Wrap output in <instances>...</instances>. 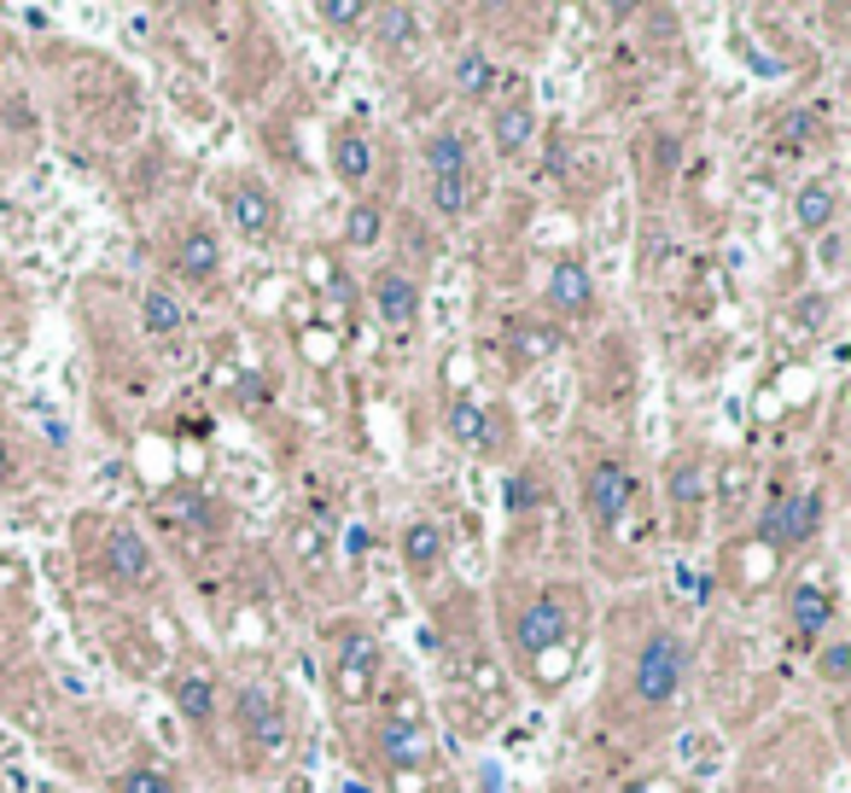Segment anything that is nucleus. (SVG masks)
Masks as SVG:
<instances>
[{
    "label": "nucleus",
    "mask_w": 851,
    "mask_h": 793,
    "mask_svg": "<svg viewBox=\"0 0 851 793\" xmlns=\"http://www.w3.org/2000/svg\"><path fill=\"white\" fill-rule=\"evenodd\" d=\"M846 671H851V642H834V648H823V683H834V688H840V683H846Z\"/></svg>",
    "instance_id": "bb28decb"
},
{
    "label": "nucleus",
    "mask_w": 851,
    "mask_h": 793,
    "mask_svg": "<svg viewBox=\"0 0 851 793\" xmlns=\"http://www.w3.org/2000/svg\"><path fill=\"white\" fill-rule=\"evenodd\" d=\"M333 170L345 176V181H368V170H373V146H368L356 129H338V134H333Z\"/></svg>",
    "instance_id": "f3484780"
},
{
    "label": "nucleus",
    "mask_w": 851,
    "mask_h": 793,
    "mask_svg": "<svg viewBox=\"0 0 851 793\" xmlns=\"http://www.w3.org/2000/svg\"><path fill=\"white\" fill-rule=\"evenodd\" d=\"M240 730L257 741V747H268V753L286 741V718H280V706H275V695H268L263 683H240Z\"/></svg>",
    "instance_id": "0eeeda50"
},
{
    "label": "nucleus",
    "mask_w": 851,
    "mask_h": 793,
    "mask_svg": "<svg viewBox=\"0 0 851 793\" xmlns=\"http://www.w3.org/2000/svg\"><path fill=\"white\" fill-rule=\"evenodd\" d=\"M444 426H450V437L455 444H467V449H479V455H496V414H490V402H479V397H455L450 402V414H444Z\"/></svg>",
    "instance_id": "6e6552de"
},
{
    "label": "nucleus",
    "mask_w": 851,
    "mask_h": 793,
    "mask_svg": "<svg viewBox=\"0 0 851 793\" xmlns=\"http://www.w3.org/2000/svg\"><path fill=\"white\" fill-rule=\"evenodd\" d=\"M630 472L619 467V461H595L589 467V484H584V496H589V519H595V531H619V519H624V508H630Z\"/></svg>",
    "instance_id": "39448f33"
},
{
    "label": "nucleus",
    "mask_w": 851,
    "mask_h": 793,
    "mask_svg": "<svg viewBox=\"0 0 851 793\" xmlns=\"http://www.w3.org/2000/svg\"><path fill=\"white\" fill-rule=\"evenodd\" d=\"M828 618H834V601H828V589L823 584H793V596H788V624H793V636L799 642H816V636L828 630Z\"/></svg>",
    "instance_id": "f8f14e48"
},
{
    "label": "nucleus",
    "mask_w": 851,
    "mask_h": 793,
    "mask_svg": "<svg viewBox=\"0 0 851 793\" xmlns=\"http://www.w3.org/2000/svg\"><path fill=\"white\" fill-rule=\"evenodd\" d=\"M572 624H577V596L566 601V596H554V589H542V596H531L525 606L507 613V642H514V653L525 665H537L542 653L572 642Z\"/></svg>",
    "instance_id": "f257e3e1"
},
{
    "label": "nucleus",
    "mask_w": 851,
    "mask_h": 793,
    "mask_svg": "<svg viewBox=\"0 0 851 793\" xmlns=\"http://www.w3.org/2000/svg\"><path fill=\"white\" fill-rule=\"evenodd\" d=\"M380 36L397 41V47L415 41V12H408V7H385V12H380Z\"/></svg>",
    "instance_id": "a878e982"
},
{
    "label": "nucleus",
    "mask_w": 851,
    "mask_h": 793,
    "mask_svg": "<svg viewBox=\"0 0 851 793\" xmlns=\"http://www.w3.org/2000/svg\"><path fill=\"white\" fill-rule=\"evenodd\" d=\"M816 526H823V491H793V496H776L758 519V537L776 549H799L811 543Z\"/></svg>",
    "instance_id": "20e7f679"
},
{
    "label": "nucleus",
    "mask_w": 851,
    "mask_h": 793,
    "mask_svg": "<svg viewBox=\"0 0 851 793\" xmlns=\"http://www.w3.org/2000/svg\"><path fill=\"white\" fill-rule=\"evenodd\" d=\"M169 688H176V706H181V712L193 718V723H204V718H211V700H216V688H211V677H204V671H181V677L169 683Z\"/></svg>",
    "instance_id": "6ab92c4d"
},
{
    "label": "nucleus",
    "mask_w": 851,
    "mask_h": 793,
    "mask_svg": "<svg viewBox=\"0 0 851 793\" xmlns=\"http://www.w3.org/2000/svg\"><path fill=\"white\" fill-rule=\"evenodd\" d=\"M531 502H537V479H525V472H514V479H507V508H531Z\"/></svg>",
    "instance_id": "c85d7f7f"
},
{
    "label": "nucleus",
    "mask_w": 851,
    "mask_h": 793,
    "mask_svg": "<svg viewBox=\"0 0 851 793\" xmlns=\"http://www.w3.org/2000/svg\"><path fill=\"white\" fill-rule=\"evenodd\" d=\"M531 106H525V99H514V106H502L496 111V152H507V158H514V152H525V141H531Z\"/></svg>",
    "instance_id": "a211bd4d"
},
{
    "label": "nucleus",
    "mask_w": 851,
    "mask_h": 793,
    "mask_svg": "<svg viewBox=\"0 0 851 793\" xmlns=\"http://www.w3.org/2000/svg\"><path fill=\"white\" fill-rule=\"evenodd\" d=\"M117 793H176V782H169L158 765H141V770H129L123 782H117Z\"/></svg>",
    "instance_id": "393cba45"
},
{
    "label": "nucleus",
    "mask_w": 851,
    "mask_h": 793,
    "mask_svg": "<svg viewBox=\"0 0 851 793\" xmlns=\"http://www.w3.org/2000/svg\"><path fill=\"white\" fill-rule=\"evenodd\" d=\"M490 82H496V64H490L484 53H467L462 64H455V88L462 94H490Z\"/></svg>",
    "instance_id": "412c9836"
},
{
    "label": "nucleus",
    "mask_w": 851,
    "mask_h": 793,
    "mask_svg": "<svg viewBox=\"0 0 851 793\" xmlns=\"http://www.w3.org/2000/svg\"><path fill=\"white\" fill-rule=\"evenodd\" d=\"M793 216H799V228H805V233L828 228V216H834V188H828V181H811V188L793 199Z\"/></svg>",
    "instance_id": "aec40b11"
},
{
    "label": "nucleus",
    "mask_w": 851,
    "mask_h": 793,
    "mask_svg": "<svg viewBox=\"0 0 851 793\" xmlns=\"http://www.w3.org/2000/svg\"><path fill=\"white\" fill-rule=\"evenodd\" d=\"M549 303L560 315H589L595 310V280L577 257H560L554 275H549Z\"/></svg>",
    "instance_id": "9b49d317"
},
{
    "label": "nucleus",
    "mask_w": 851,
    "mask_h": 793,
    "mask_svg": "<svg viewBox=\"0 0 851 793\" xmlns=\"http://www.w3.org/2000/svg\"><path fill=\"white\" fill-rule=\"evenodd\" d=\"M176 275L193 280V286H211L216 275H223V245H216V233L193 228L187 240L176 245Z\"/></svg>",
    "instance_id": "ddd939ff"
},
{
    "label": "nucleus",
    "mask_w": 851,
    "mask_h": 793,
    "mask_svg": "<svg viewBox=\"0 0 851 793\" xmlns=\"http://www.w3.org/2000/svg\"><path fill=\"white\" fill-rule=\"evenodd\" d=\"M106 572H111V578H123V584H141L146 572H152V549L129 526H117L106 537Z\"/></svg>",
    "instance_id": "4468645a"
},
{
    "label": "nucleus",
    "mask_w": 851,
    "mask_h": 793,
    "mask_svg": "<svg viewBox=\"0 0 851 793\" xmlns=\"http://www.w3.org/2000/svg\"><path fill=\"white\" fill-rule=\"evenodd\" d=\"M321 19H327V24H362L368 7H356V0H327V7H321Z\"/></svg>",
    "instance_id": "cd10ccee"
},
{
    "label": "nucleus",
    "mask_w": 851,
    "mask_h": 793,
    "mask_svg": "<svg viewBox=\"0 0 851 793\" xmlns=\"http://www.w3.org/2000/svg\"><path fill=\"white\" fill-rule=\"evenodd\" d=\"M7 479H12V449L0 444V484H7Z\"/></svg>",
    "instance_id": "473e14b6"
},
{
    "label": "nucleus",
    "mask_w": 851,
    "mask_h": 793,
    "mask_svg": "<svg viewBox=\"0 0 851 793\" xmlns=\"http://www.w3.org/2000/svg\"><path fill=\"white\" fill-rule=\"evenodd\" d=\"M811 123H816V117H805V111H793V117H788V141H811V134H816Z\"/></svg>",
    "instance_id": "7c9ffc66"
},
{
    "label": "nucleus",
    "mask_w": 851,
    "mask_h": 793,
    "mask_svg": "<svg viewBox=\"0 0 851 793\" xmlns=\"http://www.w3.org/2000/svg\"><path fill=\"white\" fill-rule=\"evenodd\" d=\"M432 793H455V788H450V782H432Z\"/></svg>",
    "instance_id": "72a5a7b5"
},
{
    "label": "nucleus",
    "mask_w": 851,
    "mask_h": 793,
    "mask_svg": "<svg viewBox=\"0 0 851 793\" xmlns=\"http://www.w3.org/2000/svg\"><path fill=\"white\" fill-rule=\"evenodd\" d=\"M723 491H729L723 502H741V491H746V472H741V467H729V472H723Z\"/></svg>",
    "instance_id": "2f4dec72"
},
{
    "label": "nucleus",
    "mask_w": 851,
    "mask_h": 793,
    "mask_svg": "<svg viewBox=\"0 0 851 793\" xmlns=\"http://www.w3.org/2000/svg\"><path fill=\"white\" fill-rule=\"evenodd\" d=\"M683 665H688V648L676 630H654L648 642H642L636 665H630V688H636L642 706H666L676 695V683H683Z\"/></svg>",
    "instance_id": "f03ea898"
},
{
    "label": "nucleus",
    "mask_w": 851,
    "mask_h": 793,
    "mask_svg": "<svg viewBox=\"0 0 851 793\" xmlns=\"http://www.w3.org/2000/svg\"><path fill=\"white\" fill-rule=\"evenodd\" d=\"M420 310V286L403 275V268H380L373 275V315H380L385 327H408Z\"/></svg>",
    "instance_id": "1a4fd4ad"
},
{
    "label": "nucleus",
    "mask_w": 851,
    "mask_h": 793,
    "mask_svg": "<svg viewBox=\"0 0 851 793\" xmlns=\"http://www.w3.org/2000/svg\"><path fill=\"white\" fill-rule=\"evenodd\" d=\"M373 683H380V642H373V630H362V624L333 630V695L356 706L373 695Z\"/></svg>",
    "instance_id": "7ed1b4c3"
},
{
    "label": "nucleus",
    "mask_w": 851,
    "mask_h": 793,
    "mask_svg": "<svg viewBox=\"0 0 851 793\" xmlns=\"http://www.w3.org/2000/svg\"><path fill=\"white\" fill-rule=\"evenodd\" d=\"M181 322H187V315H181L176 298H169V292H146V327L152 333H176Z\"/></svg>",
    "instance_id": "5701e85b"
},
{
    "label": "nucleus",
    "mask_w": 851,
    "mask_h": 793,
    "mask_svg": "<svg viewBox=\"0 0 851 793\" xmlns=\"http://www.w3.org/2000/svg\"><path fill=\"white\" fill-rule=\"evenodd\" d=\"M537 350H554V333H519L514 362H537Z\"/></svg>",
    "instance_id": "c756f323"
},
{
    "label": "nucleus",
    "mask_w": 851,
    "mask_h": 793,
    "mask_svg": "<svg viewBox=\"0 0 851 793\" xmlns=\"http://www.w3.org/2000/svg\"><path fill=\"white\" fill-rule=\"evenodd\" d=\"M380 753H385L391 770H432L438 765L432 735H425L420 723H397V718L380 723Z\"/></svg>",
    "instance_id": "423d86ee"
},
{
    "label": "nucleus",
    "mask_w": 851,
    "mask_h": 793,
    "mask_svg": "<svg viewBox=\"0 0 851 793\" xmlns=\"http://www.w3.org/2000/svg\"><path fill=\"white\" fill-rule=\"evenodd\" d=\"M425 170L432 176H472V152L462 129H438L425 134Z\"/></svg>",
    "instance_id": "2eb2a0df"
},
{
    "label": "nucleus",
    "mask_w": 851,
    "mask_h": 793,
    "mask_svg": "<svg viewBox=\"0 0 851 793\" xmlns=\"http://www.w3.org/2000/svg\"><path fill=\"white\" fill-rule=\"evenodd\" d=\"M671 496L683 502V508H694V502L706 496V467H700V461H683V467H676V472H671Z\"/></svg>",
    "instance_id": "4be33fe9"
},
{
    "label": "nucleus",
    "mask_w": 851,
    "mask_h": 793,
    "mask_svg": "<svg viewBox=\"0 0 851 793\" xmlns=\"http://www.w3.org/2000/svg\"><path fill=\"white\" fill-rule=\"evenodd\" d=\"M403 561H408V572H438L444 566V531L432 526V519H415V526L403 531Z\"/></svg>",
    "instance_id": "dca6fc26"
},
{
    "label": "nucleus",
    "mask_w": 851,
    "mask_h": 793,
    "mask_svg": "<svg viewBox=\"0 0 851 793\" xmlns=\"http://www.w3.org/2000/svg\"><path fill=\"white\" fill-rule=\"evenodd\" d=\"M380 228H385V211L380 205H356L350 211V245H373V240H380Z\"/></svg>",
    "instance_id": "b1692460"
},
{
    "label": "nucleus",
    "mask_w": 851,
    "mask_h": 793,
    "mask_svg": "<svg viewBox=\"0 0 851 793\" xmlns=\"http://www.w3.org/2000/svg\"><path fill=\"white\" fill-rule=\"evenodd\" d=\"M228 216H233V228L245 233V240H268L275 233V199H268L257 181H233L228 188Z\"/></svg>",
    "instance_id": "9d476101"
}]
</instances>
